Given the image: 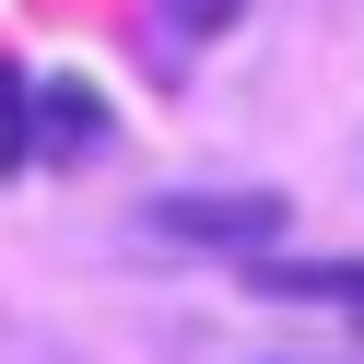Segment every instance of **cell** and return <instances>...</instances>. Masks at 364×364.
Instances as JSON below:
<instances>
[{"instance_id": "1", "label": "cell", "mask_w": 364, "mask_h": 364, "mask_svg": "<svg viewBox=\"0 0 364 364\" xmlns=\"http://www.w3.org/2000/svg\"><path fill=\"white\" fill-rule=\"evenodd\" d=\"M141 235L200 247V259H259L294 235V200L282 188H165V200H141Z\"/></svg>"}, {"instance_id": "2", "label": "cell", "mask_w": 364, "mask_h": 364, "mask_svg": "<svg viewBox=\"0 0 364 364\" xmlns=\"http://www.w3.org/2000/svg\"><path fill=\"white\" fill-rule=\"evenodd\" d=\"M36 153H48V165H95V153H106V95L82 71L36 82Z\"/></svg>"}, {"instance_id": "3", "label": "cell", "mask_w": 364, "mask_h": 364, "mask_svg": "<svg viewBox=\"0 0 364 364\" xmlns=\"http://www.w3.org/2000/svg\"><path fill=\"white\" fill-rule=\"evenodd\" d=\"M247 294H282V306H364V259H294V247H259V259H247Z\"/></svg>"}, {"instance_id": "4", "label": "cell", "mask_w": 364, "mask_h": 364, "mask_svg": "<svg viewBox=\"0 0 364 364\" xmlns=\"http://www.w3.org/2000/svg\"><path fill=\"white\" fill-rule=\"evenodd\" d=\"M36 165V82L24 59H0V176H24Z\"/></svg>"}, {"instance_id": "5", "label": "cell", "mask_w": 364, "mask_h": 364, "mask_svg": "<svg viewBox=\"0 0 364 364\" xmlns=\"http://www.w3.org/2000/svg\"><path fill=\"white\" fill-rule=\"evenodd\" d=\"M153 12H165L188 48H212V36H235V24H247V0H153Z\"/></svg>"}]
</instances>
